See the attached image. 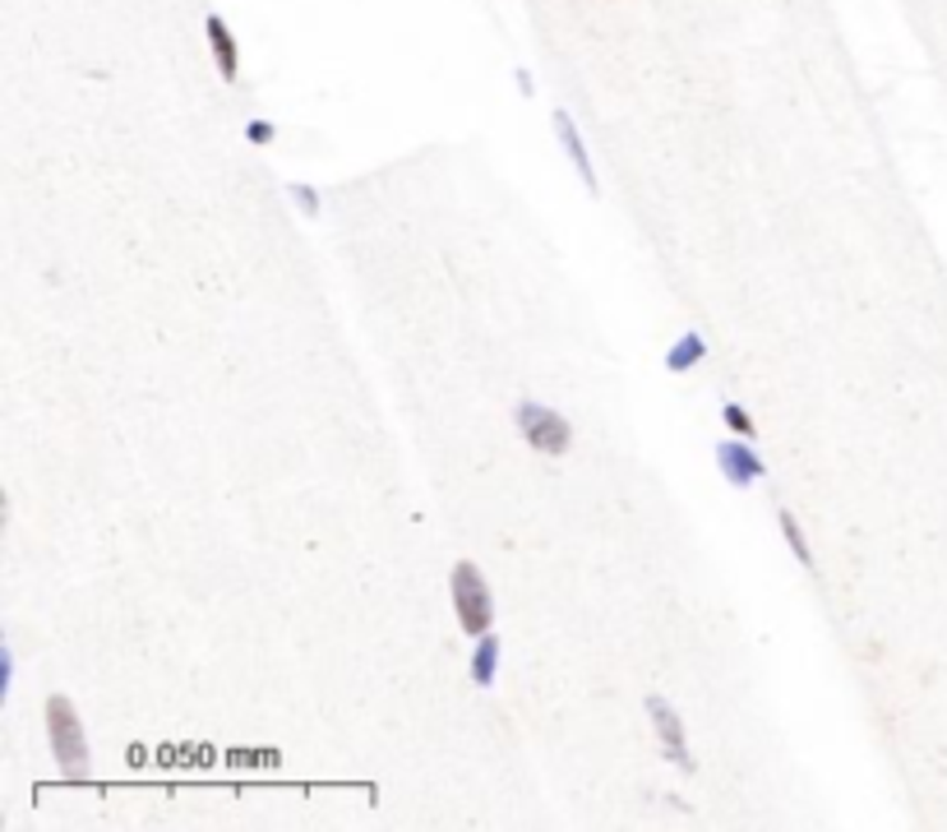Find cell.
<instances>
[{"instance_id":"1","label":"cell","mask_w":947,"mask_h":832,"mask_svg":"<svg viewBox=\"0 0 947 832\" xmlns=\"http://www.w3.org/2000/svg\"><path fill=\"white\" fill-rule=\"evenodd\" d=\"M46 736H51V753L65 777H89V740H84V726H79V713L65 694H51L46 698Z\"/></svg>"},{"instance_id":"8","label":"cell","mask_w":947,"mask_h":832,"mask_svg":"<svg viewBox=\"0 0 947 832\" xmlns=\"http://www.w3.org/2000/svg\"><path fill=\"white\" fill-rule=\"evenodd\" d=\"M703 356H707L703 333H698V329H684L675 343H670V352H666V371H670V375H689Z\"/></svg>"},{"instance_id":"11","label":"cell","mask_w":947,"mask_h":832,"mask_svg":"<svg viewBox=\"0 0 947 832\" xmlns=\"http://www.w3.org/2000/svg\"><path fill=\"white\" fill-rule=\"evenodd\" d=\"M721 422H726L735 435H740V439H753V416H749L740 403H726V407H721Z\"/></svg>"},{"instance_id":"6","label":"cell","mask_w":947,"mask_h":832,"mask_svg":"<svg viewBox=\"0 0 947 832\" xmlns=\"http://www.w3.org/2000/svg\"><path fill=\"white\" fill-rule=\"evenodd\" d=\"M204 33H208V51H214L218 74H222L227 84H236V80H241V56H236V38H231V29L222 23V14H208Z\"/></svg>"},{"instance_id":"13","label":"cell","mask_w":947,"mask_h":832,"mask_svg":"<svg viewBox=\"0 0 947 832\" xmlns=\"http://www.w3.org/2000/svg\"><path fill=\"white\" fill-rule=\"evenodd\" d=\"M273 135H278L273 121H250V125H246V139H250V144H273Z\"/></svg>"},{"instance_id":"7","label":"cell","mask_w":947,"mask_h":832,"mask_svg":"<svg viewBox=\"0 0 947 832\" xmlns=\"http://www.w3.org/2000/svg\"><path fill=\"white\" fill-rule=\"evenodd\" d=\"M555 135H560V144H564V153L573 158V167H577V176H583V186L596 195V171H592V158H587V148H583V135H577V125H573V116L564 112V107H555Z\"/></svg>"},{"instance_id":"5","label":"cell","mask_w":947,"mask_h":832,"mask_svg":"<svg viewBox=\"0 0 947 832\" xmlns=\"http://www.w3.org/2000/svg\"><path fill=\"white\" fill-rule=\"evenodd\" d=\"M717 467H721V477L730 481V486H753L762 472H768V467H762V458L753 454V445L749 439H721L717 445Z\"/></svg>"},{"instance_id":"4","label":"cell","mask_w":947,"mask_h":832,"mask_svg":"<svg viewBox=\"0 0 947 832\" xmlns=\"http://www.w3.org/2000/svg\"><path fill=\"white\" fill-rule=\"evenodd\" d=\"M647 717H652V726H656V740H662L666 759H670L675 768H684V772H694V753H689V740H684L679 713L666 704L662 694H647Z\"/></svg>"},{"instance_id":"3","label":"cell","mask_w":947,"mask_h":832,"mask_svg":"<svg viewBox=\"0 0 947 832\" xmlns=\"http://www.w3.org/2000/svg\"><path fill=\"white\" fill-rule=\"evenodd\" d=\"M513 422H518V435L528 439V445L537 454H550V458H560L569 454L573 445V426L564 422V416L555 407H545V403H532V398H522L518 412H513Z\"/></svg>"},{"instance_id":"9","label":"cell","mask_w":947,"mask_h":832,"mask_svg":"<svg viewBox=\"0 0 947 832\" xmlns=\"http://www.w3.org/2000/svg\"><path fill=\"white\" fill-rule=\"evenodd\" d=\"M495 675H499V638H495V634H481V638H477V653H471V680H477L481 689H490Z\"/></svg>"},{"instance_id":"10","label":"cell","mask_w":947,"mask_h":832,"mask_svg":"<svg viewBox=\"0 0 947 832\" xmlns=\"http://www.w3.org/2000/svg\"><path fill=\"white\" fill-rule=\"evenodd\" d=\"M777 523H781L785 541H791L795 560H800V564H813V551H809V541H804V532H800V523H795V513H791V509H777Z\"/></svg>"},{"instance_id":"12","label":"cell","mask_w":947,"mask_h":832,"mask_svg":"<svg viewBox=\"0 0 947 832\" xmlns=\"http://www.w3.org/2000/svg\"><path fill=\"white\" fill-rule=\"evenodd\" d=\"M292 199L301 204L305 218H320V190H314V186H292Z\"/></svg>"},{"instance_id":"2","label":"cell","mask_w":947,"mask_h":832,"mask_svg":"<svg viewBox=\"0 0 947 832\" xmlns=\"http://www.w3.org/2000/svg\"><path fill=\"white\" fill-rule=\"evenodd\" d=\"M449 592H454V611H458V624L471 634V638H481L490 634V620H495V602H490V587L481 579V569L477 564H454V579H449Z\"/></svg>"}]
</instances>
